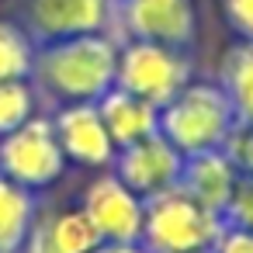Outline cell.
I'll use <instances>...</instances> for the list:
<instances>
[{"instance_id": "obj_1", "label": "cell", "mask_w": 253, "mask_h": 253, "mask_svg": "<svg viewBox=\"0 0 253 253\" xmlns=\"http://www.w3.org/2000/svg\"><path fill=\"white\" fill-rule=\"evenodd\" d=\"M115 66H118V39L97 32V35H77V39L39 45L28 80L39 101L52 108L97 104L115 87Z\"/></svg>"}, {"instance_id": "obj_2", "label": "cell", "mask_w": 253, "mask_h": 253, "mask_svg": "<svg viewBox=\"0 0 253 253\" xmlns=\"http://www.w3.org/2000/svg\"><path fill=\"white\" fill-rule=\"evenodd\" d=\"M236 125V111L218 80H191L160 108V135L180 156L225 149Z\"/></svg>"}, {"instance_id": "obj_3", "label": "cell", "mask_w": 253, "mask_h": 253, "mask_svg": "<svg viewBox=\"0 0 253 253\" xmlns=\"http://www.w3.org/2000/svg\"><path fill=\"white\" fill-rule=\"evenodd\" d=\"M225 218L201 208L180 184L146 198L139 243L149 253H208Z\"/></svg>"}, {"instance_id": "obj_4", "label": "cell", "mask_w": 253, "mask_h": 253, "mask_svg": "<svg viewBox=\"0 0 253 253\" xmlns=\"http://www.w3.org/2000/svg\"><path fill=\"white\" fill-rule=\"evenodd\" d=\"M191 80H194V63L184 49H170V45L142 42V39L118 42L115 87L149 101L153 108H163Z\"/></svg>"}, {"instance_id": "obj_5", "label": "cell", "mask_w": 253, "mask_h": 253, "mask_svg": "<svg viewBox=\"0 0 253 253\" xmlns=\"http://www.w3.org/2000/svg\"><path fill=\"white\" fill-rule=\"evenodd\" d=\"M0 173L35 194L63 180L66 156L59 149L49 115H32L14 132L0 135Z\"/></svg>"}, {"instance_id": "obj_6", "label": "cell", "mask_w": 253, "mask_h": 253, "mask_svg": "<svg viewBox=\"0 0 253 253\" xmlns=\"http://www.w3.org/2000/svg\"><path fill=\"white\" fill-rule=\"evenodd\" d=\"M111 35L118 42L142 39L187 52L198 39V7L194 0H115Z\"/></svg>"}, {"instance_id": "obj_7", "label": "cell", "mask_w": 253, "mask_h": 253, "mask_svg": "<svg viewBox=\"0 0 253 253\" xmlns=\"http://www.w3.org/2000/svg\"><path fill=\"white\" fill-rule=\"evenodd\" d=\"M21 28L35 45L115 28V0H21Z\"/></svg>"}, {"instance_id": "obj_8", "label": "cell", "mask_w": 253, "mask_h": 253, "mask_svg": "<svg viewBox=\"0 0 253 253\" xmlns=\"http://www.w3.org/2000/svg\"><path fill=\"white\" fill-rule=\"evenodd\" d=\"M77 205L94 222L101 239H108V243H139L146 198H139L132 187H125L111 167L94 170V177L84 184Z\"/></svg>"}, {"instance_id": "obj_9", "label": "cell", "mask_w": 253, "mask_h": 253, "mask_svg": "<svg viewBox=\"0 0 253 253\" xmlns=\"http://www.w3.org/2000/svg\"><path fill=\"white\" fill-rule=\"evenodd\" d=\"M111 170L139 198H153V194L170 191V187L180 184L184 156L160 132H153V135H146V139H139L132 146H122L115 153V160H111Z\"/></svg>"}, {"instance_id": "obj_10", "label": "cell", "mask_w": 253, "mask_h": 253, "mask_svg": "<svg viewBox=\"0 0 253 253\" xmlns=\"http://www.w3.org/2000/svg\"><path fill=\"white\" fill-rule=\"evenodd\" d=\"M52 132L59 139V149L66 163H77L84 170H108L118 146L111 142L97 104H59L52 115Z\"/></svg>"}, {"instance_id": "obj_11", "label": "cell", "mask_w": 253, "mask_h": 253, "mask_svg": "<svg viewBox=\"0 0 253 253\" xmlns=\"http://www.w3.org/2000/svg\"><path fill=\"white\" fill-rule=\"evenodd\" d=\"M239 180V167L232 163V156L225 149H208V153H194L184 156V170H180V187L208 211L225 215V205L236 191Z\"/></svg>"}, {"instance_id": "obj_12", "label": "cell", "mask_w": 253, "mask_h": 253, "mask_svg": "<svg viewBox=\"0 0 253 253\" xmlns=\"http://www.w3.org/2000/svg\"><path fill=\"white\" fill-rule=\"evenodd\" d=\"M97 111H101V122L118 149L160 132V108H153L149 101H142L122 87H111L97 101Z\"/></svg>"}, {"instance_id": "obj_13", "label": "cell", "mask_w": 253, "mask_h": 253, "mask_svg": "<svg viewBox=\"0 0 253 253\" xmlns=\"http://www.w3.org/2000/svg\"><path fill=\"white\" fill-rule=\"evenodd\" d=\"M35 215H39L35 191L0 173V253H21Z\"/></svg>"}, {"instance_id": "obj_14", "label": "cell", "mask_w": 253, "mask_h": 253, "mask_svg": "<svg viewBox=\"0 0 253 253\" xmlns=\"http://www.w3.org/2000/svg\"><path fill=\"white\" fill-rule=\"evenodd\" d=\"M218 87L225 90L236 122L253 125V42H236L218 63Z\"/></svg>"}, {"instance_id": "obj_15", "label": "cell", "mask_w": 253, "mask_h": 253, "mask_svg": "<svg viewBox=\"0 0 253 253\" xmlns=\"http://www.w3.org/2000/svg\"><path fill=\"white\" fill-rule=\"evenodd\" d=\"M42 225L49 232V239L56 243L59 253H90L101 236L94 229V222L84 215L80 205H59V208H39Z\"/></svg>"}, {"instance_id": "obj_16", "label": "cell", "mask_w": 253, "mask_h": 253, "mask_svg": "<svg viewBox=\"0 0 253 253\" xmlns=\"http://www.w3.org/2000/svg\"><path fill=\"white\" fill-rule=\"evenodd\" d=\"M35 42L21 21H0V80H28L35 66Z\"/></svg>"}, {"instance_id": "obj_17", "label": "cell", "mask_w": 253, "mask_h": 253, "mask_svg": "<svg viewBox=\"0 0 253 253\" xmlns=\"http://www.w3.org/2000/svg\"><path fill=\"white\" fill-rule=\"evenodd\" d=\"M32 115H39V94L32 80H0V135L14 132Z\"/></svg>"}, {"instance_id": "obj_18", "label": "cell", "mask_w": 253, "mask_h": 253, "mask_svg": "<svg viewBox=\"0 0 253 253\" xmlns=\"http://www.w3.org/2000/svg\"><path fill=\"white\" fill-rule=\"evenodd\" d=\"M225 225H239V229H253V173H239L236 191L225 205Z\"/></svg>"}, {"instance_id": "obj_19", "label": "cell", "mask_w": 253, "mask_h": 253, "mask_svg": "<svg viewBox=\"0 0 253 253\" xmlns=\"http://www.w3.org/2000/svg\"><path fill=\"white\" fill-rule=\"evenodd\" d=\"M222 21L239 42H253V0H218Z\"/></svg>"}, {"instance_id": "obj_20", "label": "cell", "mask_w": 253, "mask_h": 253, "mask_svg": "<svg viewBox=\"0 0 253 253\" xmlns=\"http://www.w3.org/2000/svg\"><path fill=\"white\" fill-rule=\"evenodd\" d=\"M225 153L239 167V173H253V125H236V132L225 142Z\"/></svg>"}, {"instance_id": "obj_21", "label": "cell", "mask_w": 253, "mask_h": 253, "mask_svg": "<svg viewBox=\"0 0 253 253\" xmlns=\"http://www.w3.org/2000/svg\"><path fill=\"white\" fill-rule=\"evenodd\" d=\"M208 253H253V229L222 225V232H218V239L211 243Z\"/></svg>"}, {"instance_id": "obj_22", "label": "cell", "mask_w": 253, "mask_h": 253, "mask_svg": "<svg viewBox=\"0 0 253 253\" xmlns=\"http://www.w3.org/2000/svg\"><path fill=\"white\" fill-rule=\"evenodd\" d=\"M90 253H149L142 243H108V239H101Z\"/></svg>"}]
</instances>
